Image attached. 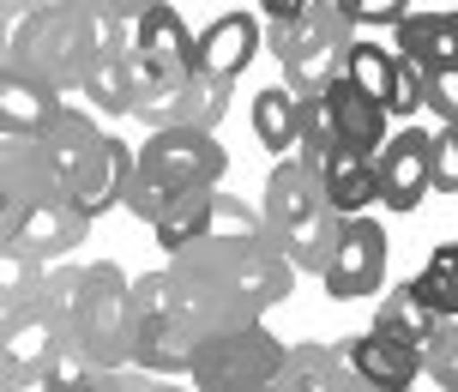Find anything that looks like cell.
I'll list each match as a JSON object with an SVG mask.
<instances>
[{"label": "cell", "mask_w": 458, "mask_h": 392, "mask_svg": "<svg viewBox=\"0 0 458 392\" xmlns=\"http://www.w3.org/2000/svg\"><path fill=\"white\" fill-rule=\"evenodd\" d=\"M61 350H67V338L55 332V320L43 308L6 320V332H0V380H6V392H43V374Z\"/></svg>", "instance_id": "obj_10"}, {"label": "cell", "mask_w": 458, "mask_h": 392, "mask_svg": "<svg viewBox=\"0 0 458 392\" xmlns=\"http://www.w3.org/2000/svg\"><path fill=\"white\" fill-rule=\"evenodd\" d=\"M320 97H326V115H332V133H338L344 151H362V158H380V151H386V139H392L386 121L392 115L368 91H356L350 79H332Z\"/></svg>", "instance_id": "obj_18"}, {"label": "cell", "mask_w": 458, "mask_h": 392, "mask_svg": "<svg viewBox=\"0 0 458 392\" xmlns=\"http://www.w3.org/2000/svg\"><path fill=\"white\" fill-rule=\"evenodd\" d=\"M253 133H259V145L272 158H296L301 151V97L284 79L253 97Z\"/></svg>", "instance_id": "obj_23"}, {"label": "cell", "mask_w": 458, "mask_h": 392, "mask_svg": "<svg viewBox=\"0 0 458 392\" xmlns=\"http://www.w3.org/2000/svg\"><path fill=\"white\" fill-rule=\"evenodd\" d=\"M211 200H217V193H187V200L169 206V217L157 224V248L169 260L187 254L193 242H206V235H211Z\"/></svg>", "instance_id": "obj_30"}, {"label": "cell", "mask_w": 458, "mask_h": 392, "mask_svg": "<svg viewBox=\"0 0 458 392\" xmlns=\"http://www.w3.org/2000/svg\"><path fill=\"white\" fill-rule=\"evenodd\" d=\"M127 55H133V48H127ZM127 55H97V61H91L85 91H79V103H85V109H97V115H133V109H139Z\"/></svg>", "instance_id": "obj_26"}, {"label": "cell", "mask_w": 458, "mask_h": 392, "mask_svg": "<svg viewBox=\"0 0 458 392\" xmlns=\"http://www.w3.org/2000/svg\"><path fill=\"white\" fill-rule=\"evenodd\" d=\"M338 6L350 13V24H374V30H380V24H392V30H398V24L416 13L411 0H338Z\"/></svg>", "instance_id": "obj_34"}, {"label": "cell", "mask_w": 458, "mask_h": 392, "mask_svg": "<svg viewBox=\"0 0 458 392\" xmlns=\"http://www.w3.org/2000/svg\"><path fill=\"white\" fill-rule=\"evenodd\" d=\"M411 290L435 308L440 320H458V242H446V248H435V254L422 260V272L411 277Z\"/></svg>", "instance_id": "obj_29"}, {"label": "cell", "mask_w": 458, "mask_h": 392, "mask_svg": "<svg viewBox=\"0 0 458 392\" xmlns=\"http://www.w3.org/2000/svg\"><path fill=\"white\" fill-rule=\"evenodd\" d=\"M133 175H139V151L127 145V139L103 133V145L91 151V163H85V169H79V182H72V206L97 224L109 206H127Z\"/></svg>", "instance_id": "obj_16"}, {"label": "cell", "mask_w": 458, "mask_h": 392, "mask_svg": "<svg viewBox=\"0 0 458 392\" xmlns=\"http://www.w3.org/2000/svg\"><path fill=\"white\" fill-rule=\"evenodd\" d=\"M277 387L284 392H374L362 374H356L350 350L326 345V338L290 345V362H284V374H277Z\"/></svg>", "instance_id": "obj_17"}, {"label": "cell", "mask_w": 458, "mask_h": 392, "mask_svg": "<svg viewBox=\"0 0 458 392\" xmlns=\"http://www.w3.org/2000/svg\"><path fill=\"white\" fill-rule=\"evenodd\" d=\"M435 193H458V121H440L435 133Z\"/></svg>", "instance_id": "obj_35"}, {"label": "cell", "mask_w": 458, "mask_h": 392, "mask_svg": "<svg viewBox=\"0 0 458 392\" xmlns=\"http://www.w3.org/2000/svg\"><path fill=\"white\" fill-rule=\"evenodd\" d=\"M193 350H199V338L187 332L182 308H175V277H169V266L133 277V369L187 380Z\"/></svg>", "instance_id": "obj_4"}, {"label": "cell", "mask_w": 458, "mask_h": 392, "mask_svg": "<svg viewBox=\"0 0 458 392\" xmlns=\"http://www.w3.org/2000/svg\"><path fill=\"white\" fill-rule=\"evenodd\" d=\"M259 13H266L272 24H296L301 13H308V0H259Z\"/></svg>", "instance_id": "obj_38"}, {"label": "cell", "mask_w": 458, "mask_h": 392, "mask_svg": "<svg viewBox=\"0 0 458 392\" xmlns=\"http://www.w3.org/2000/svg\"><path fill=\"white\" fill-rule=\"evenodd\" d=\"M326 175V193H332V206L344 211V217H362L374 200H380V169H374V158H362V151H332V158L320 163Z\"/></svg>", "instance_id": "obj_24"}, {"label": "cell", "mask_w": 458, "mask_h": 392, "mask_svg": "<svg viewBox=\"0 0 458 392\" xmlns=\"http://www.w3.org/2000/svg\"><path fill=\"white\" fill-rule=\"evenodd\" d=\"M229 79H211V72H187L182 85L169 97H151V103H139L133 109V121H145L151 133H211L217 121L229 115Z\"/></svg>", "instance_id": "obj_9"}, {"label": "cell", "mask_w": 458, "mask_h": 392, "mask_svg": "<svg viewBox=\"0 0 458 392\" xmlns=\"http://www.w3.org/2000/svg\"><path fill=\"white\" fill-rule=\"evenodd\" d=\"M97 387L103 392H199L193 380H169V374H145V369H103L97 374Z\"/></svg>", "instance_id": "obj_33"}, {"label": "cell", "mask_w": 458, "mask_h": 392, "mask_svg": "<svg viewBox=\"0 0 458 392\" xmlns=\"http://www.w3.org/2000/svg\"><path fill=\"white\" fill-rule=\"evenodd\" d=\"M169 277H175V308H182L187 332H193L199 345L217 338V332H235V326L266 320L235 284H224L217 272H206V266H193V260H182V254L169 260Z\"/></svg>", "instance_id": "obj_6"}, {"label": "cell", "mask_w": 458, "mask_h": 392, "mask_svg": "<svg viewBox=\"0 0 458 392\" xmlns=\"http://www.w3.org/2000/svg\"><path fill=\"white\" fill-rule=\"evenodd\" d=\"M133 55H139V61H151V67H157L169 85H182L187 72H199V37L187 30L182 6H163V0L145 13V19H139Z\"/></svg>", "instance_id": "obj_15"}, {"label": "cell", "mask_w": 458, "mask_h": 392, "mask_svg": "<svg viewBox=\"0 0 458 392\" xmlns=\"http://www.w3.org/2000/svg\"><path fill=\"white\" fill-rule=\"evenodd\" d=\"M97 374H103V369H97ZM79 392H103V387H97V380H91V387H79Z\"/></svg>", "instance_id": "obj_40"}, {"label": "cell", "mask_w": 458, "mask_h": 392, "mask_svg": "<svg viewBox=\"0 0 458 392\" xmlns=\"http://www.w3.org/2000/svg\"><path fill=\"white\" fill-rule=\"evenodd\" d=\"M326 296L332 302H362L374 296L380 284H386V230L374 224V217H344L338 230V248H332V260H326Z\"/></svg>", "instance_id": "obj_8"}, {"label": "cell", "mask_w": 458, "mask_h": 392, "mask_svg": "<svg viewBox=\"0 0 458 392\" xmlns=\"http://www.w3.org/2000/svg\"><path fill=\"white\" fill-rule=\"evenodd\" d=\"M85 230H91V217L72 206V200H43V206H30L19 224H6L0 242L6 248H24V254L37 260H67L72 248H85Z\"/></svg>", "instance_id": "obj_13"}, {"label": "cell", "mask_w": 458, "mask_h": 392, "mask_svg": "<svg viewBox=\"0 0 458 392\" xmlns=\"http://www.w3.org/2000/svg\"><path fill=\"white\" fill-rule=\"evenodd\" d=\"M284 362H290V345H277L272 332L253 320V326H235V332L206 338V345L193 350L187 380L199 392H253V387H266V380H277Z\"/></svg>", "instance_id": "obj_5"}, {"label": "cell", "mask_w": 458, "mask_h": 392, "mask_svg": "<svg viewBox=\"0 0 458 392\" xmlns=\"http://www.w3.org/2000/svg\"><path fill=\"white\" fill-rule=\"evenodd\" d=\"M253 55H259V24H253V13H224V19H211L199 30V72H211V79H229L235 85Z\"/></svg>", "instance_id": "obj_22"}, {"label": "cell", "mask_w": 458, "mask_h": 392, "mask_svg": "<svg viewBox=\"0 0 458 392\" xmlns=\"http://www.w3.org/2000/svg\"><path fill=\"white\" fill-rule=\"evenodd\" d=\"M43 200H72V193L30 139H6V158H0V230L19 224L24 211L43 206Z\"/></svg>", "instance_id": "obj_12"}, {"label": "cell", "mask_w": 458, "mask_h": 392, "mask_svg": "<svg viewBox=\"0 0 458 392\" xmlns=\"http://www.w3.org/2000/svg\"><path fill=\"white\" fill-rule=\"evenodd\" d=\"M428 109L440 121H458V72H435L428 79Z\"/></svg>", "instance_id": "obj_36"}, {"label": "cell", "mask_w": 458, "mask_h": 392, "mask_svg": "<svg viewBox=\"0 0 458 392\" xmlns=\"http://www.w3.org/2000/svg\"><path fill=\"white\" fill-rule=\"evenodd\" d=\"M37 13H43V0H6V48L37 24Z\"/></svg>", "instance_id": "obj_37"}, {"label": "cell", "mask_w": 458, "mask_h": 392, "mask_svg": "<svg viewBox=\"0 0 458 392\" xmlns=\"http://www.w3.org/2000/svg\"><path fill=\"white\" fill-rule=\"evenodd\" d=\"M277 67H284V85L296 97H320L332 79H344V61L356 48V24L338 0H308V13L296 24H272L266 30Z\"/></svg>", "instance_id": "obj_2"}, {"label": "cell", "mask_w": 458, "mask_h": 392, "mask_svg": "<svg viewBox=\"0 0 458 392\" xmlns=\"http://www.w3.org/2000/svg\"><path fill=\"white\" fill-rule=\"evenodd\" d=\"M398 61L416 72H458V13H411L398 24Z\"/></svg>", "instance_id": "obj_20"}, {"label": "cell", "mask_w": 458, "mask_h": 392, "mask_svg": "<svg viewBox=\"0 0 458 392\" xmlns=\"http://www.w3.org/2000/svg\"><path fill=\"white\" fill-rule=\"evenodd\" d=\"M422 374L435 380L440 392H458V320H440V332L422 350Z\"/></svg>", "instance_id": "obj_32"}, {"label": "cell", "mask_w": 458, "mask_h": 392, "mask_svg": "<svg viewBox=\"0 0 458 392\" xmlns=\"http://www.w3.org/2000/svg\"><path fill=\"white\" fill-rule=\"evenodd\" d=\"M253 392H284V387H277V380H266V387H253Z\"/></svg>", "instance_id": "obj_39"}, {"label": "cell", "mask_w": 458, "mask_h": 392, "mask_svg": "<svg viewBox=\"0 0 458 392\" xmlns=\"http://www.w3.org/2000/svg\"><path fill=\"white\" fill-rule=\"evenodd\" d=\"M374 169H380V206L416 211V206H422V193L435 187V133H422V127L392 133L386 151L374 158Z\"/></svg>", "instance_id": "obj_11"}, {"label": "cell", "mask_w": 458, "mask_h": 392, "mask_svg": "<svg viewBox=\"0 0 458 392\" xmlns=\"http://www.w3.org/2000/svg\"><path fill=\"white\" fill-rule=\"evenodd\" d=\"M139 169H151L157 182H169L175 193H217L229 169V151L211 133H151L139 145Z\"/></svg>", "instance_id": "obj_7"}, {"label": "cell", "mask_w": 458, "mask_h": 392, "mask_svg": "<svg viewBox=\"0 0 458 392\" xmlns=\"http://www.w3.org/2000/svg\"><path fill=\"white\" fill-rule=\"evenodd\" d=\"M61 109H67V97L55 85L30 79V72H13V67L0 72V127H6V139H37Z\"/></svg>", "instance_id": "obj_21"}, {"label": "cell", "mask_w": 458, "mask_h": 392, "mask_svg": "<svg viewBox=\"0 0 458 392\" xmlns=\"http://www.w3.org/2000/svg\"><path fill=\"white\" fill-rule=\"evenodd\" d=\"M43 284H48V260L24 254V248H6L0 254V326L30 314L37 296H43Z\"/></svg>", "instance_id": "obj_27"}, {"label": "cell", "mask_w": 458, "mask_h": 392, "mask_svg": "<svg viewBox=\"0 0 458 392\" xmlns=\"http://www.w3.org/2000/svg\"><path fill=\"white\" fill-rule=\"evenodd\" d=\"M374 326H386V332H398V338H411V345L428 350V338L440 332V314H435L422 296H416L411 284H398V290H392V296L374 308Z\"/></svg>", "instance_id": "obj_28"}, {"label": "cell", "mask_w": 458, "mask_h": 392, "mask_svg": "<svg viewBox=\"0 0 458 392\" xmlns=\"http://www.w3.org/2000/svg\"><path fill=\"white\" fill-rule=\"evenodd\" d=\"M344 350H350L356 374H362L368 387H380V392H411L416 380H422V345L398 338V332H386V326H368V332H356V338H344Z\"/></svg>", "instance_id": "obj_14"}, {"label": "cell", "mask_w": 458, "mask_h": 392, "mask_svg": "<svg viewBox=\"0 0 458 392\" xmlns=\"http://www.w3.org/2000/svg\"><path fill=\"white\" fill-rule=\"evenodd\" d=\"M175 200H187V193H175L169 182H157L151 169H139L133 187H127V211H133L139 224H151V230H157L163 217H169V206H175Z\"/></svg>", "instance_id": "obj_31"}, {"label": "cell", "mask_w": 458, "mask_h": 392, "mask_svg": "<svg viewBox=\"0 0 458 392\" xmlns=\"http://www.w3.org/2000/svg\"><path fill=\"white\" fill-rule=\"evenodd\" d=\"M344 79H350L356 91H368L392 115V109H398V85H404V61H398V48H380L374 37H356L350 61H344Z\"/></svg>", "instance_id": "obj_25"}, {"label": "cell", "mask_w": 458, "mask_h": 392, "mask_svg": "<svg viewBox=\"0 0 458 392\" xmlns=\"http://www.w3.org/2000/svg\"><path fill=\"white\" fill-rule=\"evenodd\" d=\"M67 345L79 356H91L97 369H127L133 362V284H127V272L114 260L85 266Z\"/></svg>", "instance_id": "obj_3"}, {"label": "cell", "mask_w": 458, "mask_h": 392, "mask_svg": "<svg viewBox=\"0 0 458 392\" xmlns=\"http://www.w3.org/2000/svg\"><path fill=\"white\" fill-rule=\"evenodd\" d=\"M266 230L290 254L296 272L326 277V260H332L338 230H344V211L332 206L326 175L308 158H277L272 163V175H266Z\"/></svg>", "instance_id": "obj_1"}, {"label": "cell", "mask_w": 458, "mask_h": 392, "mask_svg": "<svg viewBox=\"0 0 458 392\" xmlns=\"http://www.w3.org/2000/svg\"><path fill=\"white\" fill-rule=\"evenodd\" d=\"M37 151H43V163L67 182V193H72V182H79V169L91 163V151L103 145V127H97V109H85V103H67L61 115L48 121L43 133L30 139Z\"/></svg>", "instance_id": "obj_19"}]
</instances>
